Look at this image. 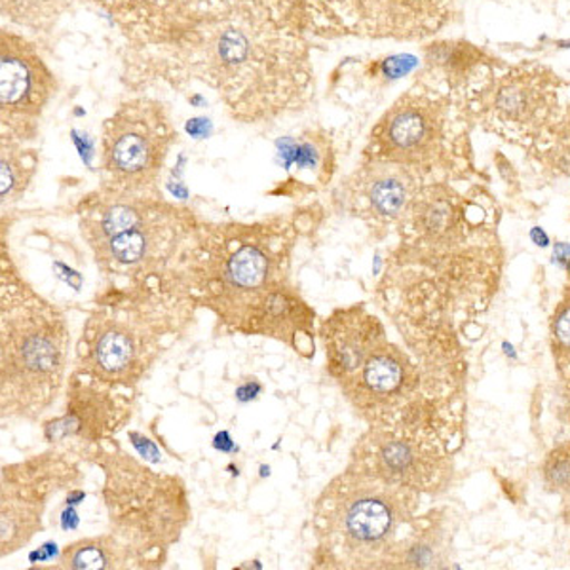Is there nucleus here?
<instances>
[{
  "label": "nucleus",
  "mask_w": 570,
  "mask_h": 570,
  "mask_svg": "<svg viewBox=\"0 0 570 570\" xmlns=\"http://www.w3.org/2000/svg\"><path fill=\"white\" fill-rule=\"evenodd\" d=\"M131 405L124 390L110 389L88 376H71L67 392L66 413L45 422V440L48 443H77L98 445L130 421Z\"/></svg>",
  "instance_id": "nucleus-14"
},
{
  "label": "nucleus",
  "mask_w": 570,
  "mask_h": 570,
  "mask_svg": "<svg viewBox=\"0 0 570 570\" xmlns=\"http://www.w3.org/2000/svg\"><path fill=\"white\" fill-rule=\"evenodd\" d=\"M56 91V78L39 50L12 31L0 33V117L2 137L31 141Z\"/></svg>",
  "instance_id": "nucleus-10"
},
{
  "label": "nucleus",
  "mask_w": 570,
  "mask_h": 570,
  "mask_svg": "<svg viewBox=\"0 0 570 570\" xmlns=\"http://www.w3.org/2000/svg\"><path fill=\"white\" fill-rule=\"evenodd\" d=\"M287 156V169L297 168L298 171H312L316 183L330 181L333 174V153H331L327 137L318 136L314 131L303 134L297 137V141H292L289 149L282 153Z\"/></svg>",
  "instance_id": "nucleus-20"
},
{
  "label": "nucleus",
  "mask_w": 570,
  "mask_h": 570,
  "mask_svg": "<svg viewBox=\"0 0 570 570\" xmlns=\"http://www.w3.org/2000/svg\"><path fill=\"white\" fill-rule=\"evenodd\" d=\"M176 139V126L160 101H124L105 120L99 155L105 187L134 193L160 190L158 181Z\"/></svg>",
  "instance_id": "nucleus-8"
},
{
  "label": "nucleus",
  "mask_w": 570,
  "mask_h": 570,
  "mask_svg": "<svg viewBox=\"0 0 570 570\" xmlns=\"http://www.w3.org/2000/svg\"><path fill=\"white\" fill-rule=\"evenodd\" d=\"M337 384L357 415L375 426H384L415 395L419 371L407 354L386 338L360 370Z\"/></svg>",
  "instance_id": "nucleus-13"
},
{
  "label": "nucleus",
  "mask_w": 570,
  "mask_h": 570,
  "mask_svg": "<svg viewBox=\"0 0 570 570\" xmlns=\"http://www.w3.org/2000/svg\"><path fill=\"white\" fill-rule=\"evenodd\" d=\"M551 338H553V352L558 354L559 360L570 362V293L561 301V305L553 314Z\"/></svg>",
  "instance_id": "nucleus-22"
},
{
  "label": "nucleus",
  "mask_w": 570,
  "mask_h": 570,
  "mask_svg": "<svg viewBox=\"0 0 570 570\" xmlns=\"http://www.w3.org/2000/svg\"><path fill=\"white\" fill-rule=\"evenodd\" d=\"M39 169L37 150L16 139L2 137L0 145V202L10 206L23 198Z\"/></svg>",
  "instance_id": "nucleus-19"
},
{
  "label": "nucleus",
  "mask_w": 570,
  "mask_h": 570,
  "mask_svg": "<svg viewBox=\"0 0 570 570\" xmlns=\"http://www.w3.org/2000/svg\"><path fill=\"white\" fill-rule=\"evenodd\" d=\"M327 375L341 383L360 370L376 346L386 341L381 320L363 305L344 306L331 312L320 324Z\"/></svg>",
  "instance_id": "nucleus-17"
},
{
  "label": "nucleus",
  "mask_w": 570,
  "mask_h": 570,
  "mask_svg": "<svg viewBox=\"0 0 570 570\" xmlns=\"http://www.w3.org/2000/svg\"><path fill=\"white\" fill-rule=\"evenodd\" d=\"M559 137H561V142H563V149L570 155V107L567 110V115H564L563 124L559 126Z\"/></svg>",
  "instance_id": "nucleus-23"
},
{
  "label": "nucleus",
  "mask_w": 570,
  "mask_h": 570,
  "mask_svg": "<svg viewBox=\"0 0 570 570\" xmlns=\"http://www.w3.org/2000/svg\"><path fill=\"white\" fill-rule=\"evenodd\" d=\"M416 494L346 468L314 504L318 563L330 569H392L402 531L415 515Z\"/></svg>",
  "instance_id": "nucleus-6"
},
{
  "label": "nucleus",
  "mask_w": 570,
  "mask_h": 570,
  "mask_svg": "<svg viewBox=\"0 0 570 570\" xmlns=\"http://www.w3.org/2000/svg\"><path fill=\"white\" fill-rule=\"evenodd\" d=\"M88 459L104 472L101 494L112 532L145 569L160 567L193 513L181 478L150 470L110 440L90 448Z\"/></svg>",
  "instance_id": "nucleus-7"
},
{
  "label": "nucleus",
  "mask_w": 570,
  "mask_h": 570,
  "mask_svg": "<svg viewBox=\"0 0 570 570\" xmlns=\"http://www.w3.org/2000/svg\"><path fill=\"white\" fill-rule=\"evenodd\" d=\"M71 331L66 314L40 297L2 259L0 285V409L35 422L66 383Z\"/></svg>",
  "instance_id": "nucleus-4"
},
{
  "label": "nucleus",
  "mask_w": 570,
  "mask_h": 570,
  "mask_svg": "<svg viewBox=\"0 0 570 570\" xmlns=\"http://www.w3.org/2000/svg\"><path fill=\"white\" fill-rule=\"evenodd\" d=\"M348 466L409 491H434L445 475V459L432 441L403 426H373L352 449Z\"/></svg>",
  "instance_id": "nucleus-11"
},
{
  "label": "nucleus",
  "mask_w": 570,
  "mask_h": 570,
  "mask_svg": "<svg viewBox=\"0 0 570 570\" xmlns=\"http://www.w3.org/2000/svg\"><path fill=\"white\" fill-rule=\"evenodd\" d=\"M542 478L553 493H569L570 491V441H564L556 449H551L542 464Z\"/></svg>",
  "instance_id": "nucleus-21"
},
{
  "label": "nucleus",
  "mask_w": 570,
  "mask_h": 570,
  "mask_svg": "<svg viewBox=\"0 0 570 570\" xmlns=\"http://www.w3.org/2000/svg\"><path fill=\"white\" fill-rule=\"evenodd\" d=\"M82 480L77 461L66 451L35 454L8 464L0 473V558L26 548L40 531L50 500Z\"/></svg>",
  "instance_id": "nucleus-9"
},
{
  "label": "nucleus",
  "mask_w": 570,
  "mask_h": 570,
  "mask_svg": "<svg viewBox=\"0 0 570 570\" xmlns=\"http://www.w3.org/2000/svg\"><path fill=\"white\" fill-rule=\"evenodd\" d=\"M445 142V109L424 94H407L390 107L371 131V160L403 168H432Z\"/></svg>",
  "instance_id": "nucleus-12"
},
{
  "label": "nucleus",
  "mask_w": 570,
  "mask_h": 570,
  "mask_svg": "<svg viewBox=\"0 0 570 570\" xmlns=\"http://www.w3.org/2000/svg\"><path fill=\"white\" fill-rule=\"evenodd\" d=\"M559 80L542 67H515L494 78L483 94L487 117L502 128L531 130L548 124L558 110Z\"/></svg>",
  "instance_id": "nucleus-16"
},
{
  "label": "nucleus",
  "mask_w": 570,
  "mask_h": 570,
  "mask_svg": "<svg viewBox=\"0 0 570 570\" xmlns=\"http://www.w3.org/2000/svg\"><path fill=\"white\" fill-rule=\"evenodd\" d=\"M78 227L105 274L187 295L185 266L200 225L193 212L166 200L160 190L104 185L80 204Z\"/></svg>",
  "instance_id": "nucleus-3"
},
{
  "label": "nucleus",
  "mask_w": 570,
  "mask_h": 570,
  "mask_svg": "<svg viewBox=\"0 0 570 570\" xmlns=\"http://www.w3.org/2000/svg\"><path fill=\"white\" fill-rule=\"evenodd\" d=\"M187 301L193 298L158 285L109 293L86 320L75 373L110 389H136L187 320Z\"/></svg>",
  "instance_id": "nucleus-5"
},
{
  "label": "nucleus",
  "mask_w": 570,
  "mask_h": 570,
  "mask_svg": "<svg viewBox=\"0 0 570 570\" xmlns=\"http://www.w3.org/2000/svg\"><path fill=\"white\" fill-rule=\"evenodd\" d=\"M149 71L198 80L234 118L263 122L305 105V29L287 0H99Z\"/></svg>",
  "instance_id": "nucleus-1"
},
{
  "label": "nucleus",
  "mask_w": 570,
  "mask_h": 570,
  "mask_svg": "<svg viewBox=\"0 0 570 570\" xmlns=\"http://www.w3.org/2000/svg\"><path fill=\"white\" fill-rule=\"evenodd\" d=\"M293 230L284 220L200 227L185 266V289L230 333L263 337L293 289Z\"/></svg>",
  "instance_id": "nucleus-2"
},
{
  "label": "nucleus",
  "mask_w": 570,
  "mask_h": 570,
  "mask_svg": "<svg viewBox=\"0 0 570 570\" xmlns=\"http://www.w3.org/2000/svg\"><path fill=\"white\" fill-rule=\"evenodd\" d=\"M56 570H126L145 569L130 546L115 532L99 537L80 538L59 553Z\"/></svg>",
  "instance_id": "nucleus-18"
},
{
  "label": "nucleus",
  "mask_w": 570,
  "mask_h": 570,
  "mask_svg": "<svg viewBox=\"0 0 570 570\" xmlns=\"http://www.w3.org/2000/svg\"><path fill=\"white\" fill-rule=\"evenodd\" d=\"M419 193L413 169L370 158L343 183L338 200L357 219L384 227L405 219Z\"/></svg>",
  "instance_id": "nucleus-15"
}]
</instances>
